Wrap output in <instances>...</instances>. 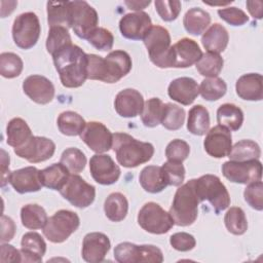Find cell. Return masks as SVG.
Segmentation results:
<instances>
[{"label":"cell","instance_id":"cell-58","mask_svg":"<svg viewBox=\"0 0 263 263\" xmlns=\"http://www.w3.org/2000/svg\"><path fill=\"white\" fill-rule=\"evenodd\" d=\"M247 7H248V10L250 12V14L254 17V18H262V6H263V3L262 1L260 0H256V1H247L246 3Z\"/></svg>","mask_w":263,"mask_h":263},{"label":"cell","instance_id":"cell-25","mask_svg":"<svg viewBox=\"0 0 263 263\" xmlns=\"http://www.w3.org/2000/svg\"><path fill=\"white\" fill-rule=\"evenodd\" d=\"M262 81V75L259 73L241 75L235 83L237 96L246 101H261L263 98Z\"/></svg>","mask_w":263,"mask_h":263},{"label":"cell","instance_id":"cell-37","mask_svg":"<svg viewBox=\"0 0 263 263\" xmlns=\"http://www.w3.org/2000/svg\"><path fill=\"white\" fill-rule=\"evenodd\" d=\"M59 130L69 137L80 136L84 129L86 122L81 115L74 111H64L58 117Z\"/></svg>","mask_w":263,"mask_h":263},{"label":"cell","instance_id":"cell-36","mask_svg":"<svg viewBox=\"0 0 263 263\" xmlns=\"http://www.w3.org/2000/svg\"><path fill=\"white\" fill-rule=\"evenodd\" d=\"M22 224L31 230L41 229L45 226L48 217L45 210L36 203H29L21 209Z\"/></svg>","mask_w":263,"mask_h":263},{"label":"cell","instance_id":"cell-24","mask_svg":"<svg viewBox=\"0 0 263 263\" xmlns=\"http://www.w3.org/2000/svg\"><path fill=\"white\" fill-rule=\"evenodd\" d=\"M168 97L184 105H191L199 95V86L191 77H180L174 79L167 87Z\"/></svg>","mask_w":263,"mask_h":263},{"label":"cell","instance_id":"cell-9","mask_svg":"<svg viewBox=\"0 0 263 263\" xmlns=\"http://www.w3.org/2000/svg\"><path fill=\"white\" fill-rule=\"evenodd\" d=\"M41 27L38 16L34 12H24L15 17L12 25V38L17 47L32 48L38 41Z\"/></svg>","mask_w":263,"mask_h":263},{"label":"cell","instance_id":"cell-47","mask_svg":"<svg viewBox=\"0 0 263 263\" xmlns=\"http://www.w3.org/2000/svg\"><path fill=\"white\" fill-rule=\"evenodd\" d=\"M162 172L167 185L179 187L185 179V167L182 162L166 161L162 164Z\"/></svg>","mask_w":263,"mask_h":263},{"label":"cell","instance_id":"cell-56","mask_svg":"<svg viewBox=\"0 0 263 263\" xmlns=\"http://www.w3.org/2000/svg\"><path fill=\"white\" fill-rule=\"evenodd\" d=\"M15 233V224L10 217L1 216V242L9 241Z\"/></svg>","mask_w":263,"mask_h":263},{"label":"cell","instance_id":"cell-12","mask_svg":"<svg viewBox=\"0 0 263 263\" xmlns=\"http://www.w3.org/2000/svg\"><path fill=\"white\" fill-rule=\"evenodd\" d=\"M222 173L230 182L247 185L261 180L262 163L259 159L248 161L229 160L223 163Z\"/></svg>","mask_w":263,"mask_h":263},{"label":"cell","instance_id":"cell-17","mask_svg":"<svg viewBox=\"0 0 263 263\" xmlns=\"http://www.w3.org/2000/svg\"><path fill=\"white\" fill-rule=\"evenodd\" d=\"M205 152L215 158H223L228 156L232 147L231 132L222 125L212 127L203 141Z\"/></svg>","mask_w":263,"mask_h":263},{"label":"cell","instance_id":"cell-23","mask_svg":"<svg viewBox=\"0 0 263 263\" xmlns=\"http://www.w3.org/2000/svg\"><path fill=\"white\" fill-rule=\"evenodd\" d=\"M8 182L12 188L21 194L37 192L43 187L40 178V171L35 166H26L11 172Z\"/></svg>","mask_w":263,"mask_h":263},{"label":"cell","instance_id":"cell-38","mask_svg":"<svg viewBox=\"0 0 263 263\" xmlns=\"http://www.w3.org/2000/svg\"><path fill=\"white\" fill-rule=\"evenodd\" d=\"M261 156V149L259 145L252 140H241L235 143L228 154L230 160L248 161L259 159Z\"/></svg>","mask_w":263,"mask_h":263},{"label":"cell","instance_id":"cell-59","mask_svg":"<svg viewBox=\"0 0 263 263\" xmlns=\"http://www.w3.org/2000/svg\"><path fill=\"white\" fill-rule=\"evenodd\" d=\"M124 3L129 9L135 10L137 12V11H142V9H144L147 5H149L151 1H125Z\"/></svg>","mask_w":263,"mask_h":263},{"label":"cell","instance_id":"cell-48","mask_svg":"<svg viewBox=\"0 0 263 263\" xmlns=\"http://www.w3.org/2000/svg\"><path fill=\"white\" fill-rule=\"evenodd\" d=\"M190 153V146L187 142L181 139L171 141L165 148V156L168 161L183 162Z\"/></svg>","mask_w":263,"mask_h":263},{"label":"cell","instance_id":"cell-51","mask_svg":"<svg viewBox=\"0 0 263 263\" xmlns=\"http://www.w3.org/2000/svg\"><path fill=\"white\" fill-rule=\"evenodd\" d=\"M155 9L164 22L175 21L180 11H181V2L180 1H166V0H156L154 2Z\"/></svg>","mask_w":263,"mask_h":263},{"label":"cell","instance_id":"cell-30","mask_svg":"<svg viewBox=\"0 0 263 263\" xmlns=\"http://www.w3.org/2000/svg\"><path fill=\"white\" fill-rule=\"evenodd\" d=\"M32 137L31 128L24 119L15 117L8 122L6 126V142L9 146L14 149L20 148Z\"/></svg>","mask_w":263,"mask_h":263},{"label":"cell","instance_id":"cell-4","mask_svg":"<svg viewBox=\"0 0 263 263\" xmlns=\"http://www.w3.org/2000/svg\"><path fill=\"white\" fill-rule=\"evenodd\" d=\"M195 189L200 201L208 200L218 214L230 204V196L220 178L206 174L195 179Z\"/></svg>","mask_w":263,"mask_h":263},{"label":"cell","instance_id":"cell-22","mask_svg":"<svg viewBox=\"0 0 263 263\" xmlns=\"http://www.w3.org/2000/svg\"><path fill=\"white\" fill-rule=\"evenodd\" d=\"M144 98L140 91L134 88L120 90L114 100V108L121 117L133 118L141 115L144 108Z\"/></svg>","mask_w":263,"mask_h":263},{"label":"cell","instance_id":"cell-33","mask_svg":"<svg viewBox=\"0 0 263 263\" xmlns=\"http://www.w3.org/2000/svg\"><path fill=\"white\" fill-rule=\"evenodd\" d=\"M217 121L229 130H238L243 122V112L234 104H223L217 110Z\"/></svg>","mask_w":263,"mask_h":263},{"label":"cell","instance_id":"cell-39","mask_svg":"<svg viewBox=\"0 0 263 263\" xmlns=\"http://www.w3.org/2000/svg\"><path fill=\"white\" fill-rule=\"evenodd\" d=\"M164 111V103L159 98H151L145 102L141 119L145 126L155 127L161 123Z\"/></svg>","mask_w":263,"mask_h":263},{"label":"cell","instance_id":"cell-1","mask_svg":"<svg viewBox=\"0 0 263 263\" xmlns=\"http://www.w3.org/2000/svg\"><path fill=\"white\" fill-rule=\"evenodd\" d=\"M55 70L63 86L76 88L87 79V53L73 43L52 54Z\"/></svg>","mask_w":263,"mask_h":263},{"label":"cell","instance_id":"cell-52","mask_svg":"<svg viewBox=\"0 0 263 263\" xmlns=\"http://www.w3.org/2000/svg\"><path fill=\"white\" fill-rule=\"evenodd\" d=\"M105 59L95 53H87V79L105 81Z\"/></svg>","mask_w":263,"mask_h":263},{"label":"cell","instance_id":"cell-20","mask_svg":"<svg viewBox=\"0 0 263 263\" xmlns=\"http://www.w3.org/2000/svg\"><path fill=\"white\" fill-rule=\"evenodd\" d=\"M24 92L35 103L46 105L54 97L52 82L41 75H30L23 82Z\"/></svg>","mask_w":263,"mask_h":263},{"label":"cell","instance_id":"cell-2","mask_svg":"<svg viewBox=\"0 0 263 263\" xmlns=\"http://www.w3.org/2000/svg\"><path fill=\"white\" fill-rule=\"evenodd\" d=\"M112 148L118 163L128 168L148 162L154 154L151 143L139 141L125 133L113 134Z\"/></svg>","mask_w":263,"mask_h":263},{"label":"cell","instance_id":"cell-16","mask_svg":"<svg viewBox=\"0 0 263 263\" xmlns=\"http://www.w3.org/2000/svg\"><path fill=\"white\" fill-rule=\"evenodd\" d=\"M81 140L96 153H105L112 148L113 134L102 122H87L80 135Z\"/></svg>","mask_w":263,"mask_h":263},{"label":"cell","instance_id":"cell-53","mask_svg":"<svg viewBox=\"0 0 263 263\" xmlns=\"http://www.w3.org/2000/svg\"><path fill=\"white\" fill-rule=\"evenodd\" d=\"M218 14L223 21L232 26H242L249 21V16L247 15V13L243 10L234 6L219 9Z\"/></svg>","mask_w":263,"mask_h":263},{"label":"cell","instance_id":"cell-43","mask_svg":"<svg viewBox=\"0 0 263 263\" xmlns=\"http://www.w3.org/2000/svg\"><path fill=\"white\" fill-rule=\"evenodd\" d=\"M24 68L22 59L13 52H2L0 54V74L4 78H15L21 75Z\"/></svg>","mask_w":263,"mask_h":263},{"label":"cell","instance_id":"cell-50","mask_svg":"<svg viewBox=\"0 0 263 263\" xmlns=\"http://www.w3.org/2000/svg\"><path fill=\"white\" fill-rule=\"evenodd\" d=\"M87 40L93 47L102 51H108L112 49L114 43V37L112 33L109 30L101 27H98L90 34Z\"/></svg>","mask_w":263,"mask_h":263},{"label":"cell","instance_id":"cell-40","mask_svg":"<svg viewBox=\"0 0 263 263\" xmlns=\"http://www.w3.org/2000/svg\"><path fill=\"white\" fill-rule=\"evenodd\" d=\"M195 65L200 75L208 78L218 77V75L223 69L224 60L218 53L205 52L202 53L201 58Z\"/></svg>","mask_w":263,"mask_h":263},{"label":"cell","instance_id":"cell-18","mask_svg":"<svg viewBox=\"0 0 263 263\" xmlns=\"http://www.w3.org/2000/svg\"><path fill=\"white\" fill-rule=\"evenodd\" d=\"M151 27V18L149 14L144 11L126 13L119 21V30L121 35L130 40L144 39Z\"/></svg>","mask_w":263,"mask_h":263},{"label":"cell","instance_id":"cell-15","mask_svg":"<svg viewBox=\"0 0 263 263\" xmlns=\"http://www.w3.org/2000/svg\"><path fill=\"white\" fill-rule=\"evenodd\" d=\"M89 171L92 179L101 185H111L118 181L120 168L108 154L97 153L89 160Z\"/></svg>","mask_w":263,"mask_h":263},{"label":"cell","instance_id":"cell-46","mask_svg":"<svg viewBox=\"0 0 263 263\" xmlns=\"http://www.w3.org/2000/svg\"><path fill=\"white\" fill-rule=\"evenodd\" d=\"M72 43L69 31L65 27H50L47 39H46V49L52 55L54 52L60 50Z\"/></svg>","mask_w":263,"mask_h":263},{"label":"cell","instance_id":"cell-8","mask_svg":"<svg viewBox=\"0 0 263 263\" xmlns=\"http://www.w3.org/2000/svg\"><path fill=\"white\" fill-rule=\"evenodd\" d=\"M138 223L142 229L152 234H164L175 225L170 213L153 201L142 206L138 214Z\"/></svg>","mask_w":263,"mask_h":263},{"label":"cell","instance_id":"cell-35","mask_svg":"<svg viewBox=\"0 0 263 263\" xmlns=\"http://www.w3.org/2000/svg\"><path fill=\"white\" fill-rule=\"evenodd\" d=\"M210 128V114L202 105L193 106L188 113L187 129L195 136H203Z\"/></svg>","mask_w":263,"mask_h":263},{"label":"cell","instance_id":"cell-34","mask_svg":"<svg viewBox=\"0 0 263 263\" xmlns=\"http://www.w3.org/2000/svg\"><path fill=\"white\" fill-rule=\"evenodd\" d=\"M128 211V201L120 192L109 194L104 203V212L106 217L112 222L122 221Z\"/></svg>","mask_w":263,"mask_h":263},{"label":"cell","instance_id":"cell-55","mask_svg":"<svg viewBox=\"0 0 263 263\" xmlns=\"http://www.w3.org/2000/svg\"><path fill=\"white\" fill-rule=\"evenodd\" d=\"M1 257L0 261L4 262H22L21 251L15 249L13 246L2 242L1 245Z\"/></svg>","mask_w":263,"mask_h":263},{"label":"cell","instance_id":"cell-29","mask_svg":"<svg viewBox=\"0 0 263 263\" xmlns=\"http://www.w3.org/2000/svg\"><path fill=\"white\" fill-rule=\"evenodd\" d=\"M46 7L47 22L50 27L72 28V8L70 1H48Z\"/></svg>","mask_w":263,"mask_h":263},{"label":"cell","instance_id":"cell-57","mask_svg":"<svg viewBox=\"0 0 263 263\" xmlns=\"http://www.w3.org/2000/svg\"><path fill=\"white\" fill-rule=\"evenodd\" d=\"M9 171V155L1 149V186L4 187L8 182V178L10 175Z\"/></svg>","mask_w":263,"mask_h":263},{"label":"cell","instance_id":"cell-31","mask_svg":"<svg viewBox=\"0 0 263 263\" xmlns=\"http://www.w3.org/2000/svg\"><path fill=\"white\" fill-rule=\"evenodd\" d=\"M70 172L63 163H53L40 171L41 183L44 187L52 190H61L67 182Z\"/></svg>","mask_w":263,"mask_h":263},{"label":"cell","instance_id":"cell-5","mask_svg":"<svg viewBox=\"0 0 263 263\" xmlns=\"http://www.w3.org/2000/svg\"><path fill=\"white\" fill-rule=\"evenodd\" d=\"M80 225L78 215L72 211L60 210L48 218L43 227L44 236L53 243L64 242Z\"/></svg>","mask_w":263,"mask_h":263},{"label":"cell","instance_id":"cell-19","mask_svg":"<svg viewBox=\"0 0 263 263\" xmlns=\"http://www.w3.org/2000/svg\"><path fill=\"white\" fill-rule=\"evenodd\" d=\"M111 242L109 237L102 232L87 233L82 241L81 256L85 262H102L109 252Z\"/></svg>","mask_w":263,"mask_h":263},{"label":"cell","instance_id":"cell-42","mask_svg":"<svg viewBox=\"0 0 263 263\" xmlns=\"http://www.w3.org/2000/svg\"><path fill=\"white\" fill-rule=\"evenodd\" d=\"M224 223L227 230L234 235H242L248 229L246 214L243 210L238 206H232L226 212Z\"/></svg>","mask_w":263,"mask_h":263},{"label":"cell","instance_id":"cell-44","mask_svg":"<svg viewBox=\"0 0 263 263\" xmlns=\"http://www.w3.org/2000/svg\"><path fill=\"white\" fill-rule=\"evenodd\" d=\"M185 121V110L172 103L164 104V111L161 124L168 130H177L182 127Z\"/></svg>","mask_w":263,"mask_h":263},{"label":"cell","instance_id":"cell-27","mask_svg":"<svg viewBox=\"0 0 263 263\" xmlns=\"http://www.w3.org/2000/svg\"><path fill=\"white\" fill-rule=\"evenodd\" d=\"M228 41L229 35L227 30L218 23L212 25L208 30H205L201 37L202 46L208 50V52L218 54L226 49Z\"/></svg>","mask_w":263,"mask_h":263},{"label":"cell","instance_id":"cell-10","mask_svg":"<svg viewBox=\"0 0 263 263\" xmlns=\"http://www.w3.org/2000/svg\"><path fill=\"white\" fill-rule=\"evenodd\" d=\"M61 195L76 208L89 206L96 197L95 186L88 184L77 174H71L60 190Z\"/></svg>","mask_w":263,"mask_h":263},{"label":"cell","instance_id":"cell-7","mask_svg":"<svg viewBox=\"0 0 263 263\" xmlns=\"http://www.w3.org/2000/svg\"><path fill=\"white\" fill-rule=\"evenodd\" d=\"M114 258L119 263H161L163 261V254L159 248L153 245L139 246L124 241L115 247Z\"/></svg>","mask_w":263,"mask_h":263},{"label":"cell","instance_id":"cell-13","mask_svg":"<svg viewBox=\"0 0 263 263\" xmlns=\"http://www.w3.org/2000/svg\"><path fill=\"white\" fill-rule=\"evenodd\" d=\"M55 151V144L45 137L33 136L20 148L14 149V153L31 163L45 161L52 157Z\"/></svg>","mask_w":263,"mask_h":263},{"label":"cell","instance_id":"cell-14","mask_svg":"<svg viewBox=\"0 0 263 263\" xmlns=\"http://www.w3.org/2000/svg\"><path fill=\"white\" fill-rule=\"evenodd\" d=\"M202 51L196 41L189 38L178 40L170 51V68H188L196 64Z\"/></svg>","mask_w":263,"mask_h":263},{"label":"cell","instance_id":"cell-28","mask_svg":"<svg viewBox=\"0 0 263 263\" xmlns=\"http://www.w3.org/2000/svg\"><path fill=\"white\" fill-rule=\"evenodd\" d=\"M139 182L142 188L149 193H159L168 186L162 167L157 165L145 166L140 173Z\"/></svg>","mask_w":263,"mask_h":263},{"label":"cell","instance_id":"cell-54","mask_svg":"<svg viewBox=\"0 0 263 263\" xmlns=\"http://www.w3.org/2000/svg\"><path fill=\"white\" fill-rule=\"evenodd\" d=\"M171 246L180 252H188L194 249L196 240L192 234L187 232H177L170 237Z\"/></svg>","mask_w":263,"mask_h":263},{"label":"cell","instance_id":"cell-41","mask_svg":"<svg viewBox=\"0 0 263 263\" xmlns=\"http://www.w3.org/2000/svg\"><path fill=\"white\" fill-rule=\"evenodd\" d=\"M227 91L226 82L219 77L205 78L199 85V93L205 101H217L225 96Z\"/></svg>","mask_w":263,"mask_h":263},{"label":"cell","instance_id":"cell-45","mask_svg":"<svg viewBox=\"0 0 263 263\" xmlns=\"http://www.w3.org/2000/svg\"><path fill=\"white\" fill-rule=\"evenodd\" d=\"M60 162L63 163L71 174H79L85 167L86 156L80 149L70 147L62 153Z\"/></svg>","mask_w":263,"mask_h":263},{"label":"cell","instance_id":"cell-32","mask_svg":"<svg viewBox=\"0 0 263 263\" xmlns=\"http://www.w3.org/2000/svg\"><path fill=\"white\" fill-rule=\"evenodd\" d=\"M211 23V15L208 11L199 8H190L183 17V25L185 30L194 36L204 33L205 29Z\"/></svg>","mask_w":263,"mask_h":263},{"label":"cell","instance_id":"cell-11","mask_svg":"<svg viewBox=\"0 0 263 263\" xmlns=\"http://www.w3.org/2000/svg\"><path fill=\"white\" fill-rule=\"evenodd\" d=\"M72 8V29L81 39H87L98 28L99 16L97 10L86 1H70Z\"/></svg>","mask_w":263,"mask_h":263},{"label":"cell","instance_id":"cell-6","mask_svg":"<svg viewBox=\"0 0 263 263\" xmlns=\"http://www.w3.org/2000/svg\"><path fill=\"white\" fill-rule=\"evenodd\" d=\"M150 61L159 68H170L171 35L161 26H152L143 39Z\"/></svg>","mask_w":263,"mask_h":263},{"label":"cell","instance_id":"cell-26","mask_svg":"<svg viewBox=\"0 0 263 263\" xmlns=\"http://www.w3.org/2000/svg\"><path fill=\"white\" fill-rule=\"evenodd\" d=\"M21 246L22 262L39 263L42 261V257L46 252V243L39 233L33 231L25 233L22 237Z\"/></svg>","mask_w":263,"mask_h":263},{"label":"cell","instance_id":"cell-49","mask_svg":"<svg viewBox=\"0 0 263 263\" xmlns=\"http://www.w3.org/2000/svg\"><path fill=\"white\" fill-rule=\"evenodd\" d=\"M243 197L247 203L256 211L263 210V183L257 181L248 184L243 191Z\"/></svg>","mask_w":263,"mask_h":263},{"label":"cell","instance_id":"cell-3","mask_svg":"<svg viewBox=\"0 0 263 263\" xmlns=\"http://www.w3.org/2000/svg\"><path fill=\"white\" fill-rule=\"evenodd\" d=\"M201 202L195 189V179L181 185L174 196L170 209L174 223L178 226H189L195 222L198 215V204Z\"/></svg>","mask_w":263,"mask_h":263},{"label":"cell","instance_id":"cell-21","mask_svg":"<svg viewBox=\"0 0 263 263\" xmlns=\"http://www.w3.org/2000/svg\"><path fill=\"white\" fill-rule=\"evenodd\" d=\"M104 59L106 83H116L132 70V58L124 50H113Z\"/></svg>","mask_w":263,"mask_h":263}]
</instances>
